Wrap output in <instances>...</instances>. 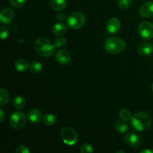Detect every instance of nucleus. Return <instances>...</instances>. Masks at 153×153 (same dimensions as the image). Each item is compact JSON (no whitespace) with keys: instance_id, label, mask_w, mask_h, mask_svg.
Listing matches in <instances>:
<instances>
[{"instance_id":"nucleus-17","label":"nucleus","mask_w":153,"mask_h":153,"mask_svg":"<svg viewBox=\"0 0 153 153\" xmlns=\"http://www.w3.org/2000/svg\"><path fill=\"white\" fill-rule=\"evenodd\" d=\"M50 4L53 10L61 11L67 7V1L66 0H51Z\"/></svg>"},{"instance_id":"nucleus-15","label":"nucleus","mask_w":153,"mask_h":153,"mask_svg":"<svg viewBox=\"0 0 153 153\" xmlns=\"http://www.w3.org/2000/svg\"><path fill=\"white\" fill-rule=\"evenodd\" d=\"M66 32H67V26L63 22H58L52 27V33L55 36L60 37L65 34Z\"/></svg>"},{"instance_id":"nucleus-9","label":"nucleus","mask_w":153,"mask_h":153,"mask_svg":"<svg viewBox=\"0 0 153 153\" xmlns=\"http://www.w3.org/2000/svg\"><path fill=\"white\" fill-rule=\"evenodd\" d=\"M55 58L59 64H62V65H67V64H70V62L71 61L72 56L70 52L67 49H60L57 52L56 55H55Z\"/></svg>"},{"instance_id":"nucleus-33","label":"nucleus","mask_w":153,"mask_h":153,"mask_svg":"<svg viewBox=\"0 0 153 153\" xmlns=\"http://www.w3.org/2000/svg\"><path fill=\"white\" fill-rule=\"evenodd\" d=\"M119 152H122V153H125L124 151H122V150H119V151H117V153H119Z\"/></svg>"},{"instance_id":"nucleus-7","label":"nucleus","mask_w":153,"mask_h":153,"mask_svg":"<svg viewBox=\"0 0 153 153\" xmlns=\"http://www.w3.org/2000/svg\"><path fill=\"white\" fill-rule=\"evenodd\" d=\"M138 33L144 40L153 38V24L149 21H143L138 26Z\"/></svg>"},{"instance_id":"nucleus-3","label":"nucleus","mask_w":153,"mask_h":153,"mask_svg":"<svg viewBox=\"0 0 153 153\" xmlns=\"http://www.w3.org/2000/svg\"><path fill=\"white\" fill-rule=\"evenodd\" d=\"M126 48V43L123 39L118 37H110L105 42V49L110 54H120Z\"/></svg>"},{"instance_id":"nucleus-13","label":"nucleus","mask_w":153,"mask_h":153,"mask_svg":"<svg viewBox=\"0 0 153 153\" xmlns=\"http://www.w3.org/2000/svg\"><path fill=\"white\" fill-rule=\"evenodd\" d=\"M140 14L145 18L153 16V1H147L142 4L140 8Z\"/></svg>"},{"instance_id":"nucleus-27","label":"nucleus","mask_w":153,"mask_h":153,"mask_svg":"<svg viewBox=\"0 0 153 153\" xmlns=\"http://www.w3.org/2000/svg\"><path fill=\"white\" fill-rule=\"evenodd\" d=\"M80 151L82 153H93L94 152V147L90 143H84L81 146Z\"/></svg>"},{"instance_id":"nucleus-34","label":"nucleus","mask_w":153,"mask_h":153,"mask_svg":"<svg viewBox=\"0 0 153 153\" xmlns=\"http://www.w3.org/2000/svg\"><path fill=\"white\" fill-rule=\"evenodd\" d=\"M152 91H153V83H152Z\"/></svg>"},{"instance_id":"nucleus-29","label":"nucleus","mask_w":153,"mask_h":153,"mask_svg":"<svg viewBox=\"0 0 153 153\" xmlns=\"http://www.w3.org/2000/svg\"><path fill=\"white\" fill-rule=\"evenodd\" d=\"M16 153H29L30 150L25 145H19L16 147V150H15Z\"/></svg>"},{"instance_id":"nucleus-14","label":"nucleus","mask_w":153,"mask_h":153,"mask_svg":"<svg viewBox=\"0 0 153 153\" xmlns=\"http://www.w3.org/2000/svg\"><path fill=\"white\" fill-rule=\"evenodd\" d=\"M153 52V46L150 43H143L139 46L137 52L141 56H148Z\"/></svg>"},{"instance_id":"nucleus-32","label":"nucleus","mask_w":153,"mask_h":153,"mask_svg":"<svg viewBox=\"0 0 153 153\" xmlns=\"http://www.w3.org/2000/svg\"><path fill=\"white\" fill-rule=\"evenodd\" d=\"M141 153H152V151L150 150V149H145V150H143L140 152Z\"/></svg>"},{"instance_id":"nucleus-10","label":"nucleus","mask_w":153,"mask_h":153,"mask_svg":"<svg viewBox=\"0 0 153 153\" xmlns=\"http://www.w3.org/2000/svg\"><path fill=\"white\" fill-rule=\"evenodd\" d=\"M124 140L128 146L133 148H139L142 143L140 137L137 134L133 132L126 134L124 137Z\"/></svg>"},{"instance_id":"nucleus-6","label":"nucleus","mask_w":153,"mask_h":153,"mask_svg":"<svg viewBox=\"0 0 153 153\" xmlns=\"http://www.w3.org/2000/svg\"><path fill=\"white\" fill-rule=\"evenodd\" d=\"M61 136L63 141L64 143L69 145V146H73L77 142L78 134L73 128L71 127L66 126L61 129Z\"/></svg>"},{"instance_id":"nucleus-21","label":"nucleus","mask_w":153,"mask_h":153,"mask_svg":"<svg viewBox=\"0 0 153 153\" xmlns=\"http://www.w3.org/2000/svg\"><path fill=\"white\" fill-rule=\"evenodd\" d=\"M119 117L123 121H124V122H128V121L131 120L133 116L131 112H130V111H128V109H122L120 111Z\"/></svg>"},{"instance_id":"nucleus-12","label":"nucleus","mask_w":153,"mask_h":153,"mask_svg":"<svg viewBox=\"0 0 153 153\" xmlns=\"http://www.w3.org/2000/svg\"><path fill=\"white\" fill-rule=\"evenodd\" d=\"M42 112L38 108H31L28 113V119L32 124H38L43 120Z\"/></svg>"},{"instance_id":"nucleus-5","label":"nucleus","mask_w":153,"mask_h":153,"mask_svg":"<svg viewBox=\"0 0 153 153\" xmlns=\"http://www.w3.org/2000/svg\"><path fill=\"white\" fill-rule=\"evenodd\" d=\"M10 125L13 129L20 130L25 127L27 123V118L22 111H14L10 117Z\"/></svg>"},{"instance_id":"nucleus-26","label":"nucleus","mask_w":153,"mask_h":153,"mask_svg":"<svg viewBox=\"0 0 153 153\" xmlns=\"http://www.w3.org/2000/svg\"><path fill=\"white\" fill-rule=\"evenodd\" d=\"M9 1H10V4L13 7L20 8L26 4L27 0H9Z\"/></svg>"},{"instance_id":"nucleus-25","label":"nucleus","mask_w":153,"mask_h":153,"mask_svg":"<svg viewBox=\"0 0 153 153\" xmlns=\"http://www.w3.org/2000/svg\"><path fill=\"white\" fill-rule=\"evenodd\" d=\"M54 44H55V47L57 48H63L66 46L67 44V40L66 38L63 37H59L58 38H56L54 42Z\"/></svg>"},{"instance_id":"nucleus-30","label":"nucleus","mask_w":153,"mask_h":153,"mask_svg":"<svg viewBox=\"0 0 153 153\" xmlns=\"http://www.w3.org/2000/svg\"><path fill=\"white\" fill-rule=\"evenodd\" d=\"M57 19L60 21V22H65L66 20H67V16L65 13H59L57 15Z\"/></svg>"},{"instance_id":"nucleus-24","label":"nucleus","mask_w":153,"mask_h":153,"mask_svg":"<svg viewBox=\"0 0 153 153\" xmlns=\"http://www.w3.org/2000/svg\"><path fill=\"white\" fill-rule=\"evenodd\" d=\"M132 4V0H119L118 5L122 10H126Z\"/></svg>"},{"instance_id":"nucleus-2","label":"nucleus","mask_w":153,"mask_h":153,"mask_svg":"<svg viewBox=\"0 0 153 153\" xmlns=\"http://www.w3.org/2000/svg\"><path fill=\"white\" fill-rule=\"evenodd\" d=\"M34 49L40 56L48 58L54 54L55 46L49 39L46 37H39L34 42Z\"/></svg>"},{"instance_id":"nucleus-4","label":"nucleus","mask_w":153,"mask_h":153,"mask_svg":"<svg viewBox=\"0 0 153 153\" xmlns=\"http://www.w3.org/2000/svg\"><path fill=\"white\" fill-rule=\"evenodd\" d=\"M85 16L80 11H75L68 16L67 20V25L72 29H79L85 23Z\"/></svg>"},{"instance_id":"nucleus-20","label":"nucleus","mask_w":153,"mask_h":153,"mask_svg":"<svg viewBox=\"0 0 153 153\" xmlns=\"http://www.w3.org/2000/svg\"><path fill=\"white\" fill-rule=\"evenodd\" d=\"M8 101V92L4 88H1L0 89V105H1V107H4L6 104H7Z\"/></svg>"},{"instance_id":"nucleus-23","label":"nucleus","mask_w":153,"mask_h":153,"mask_svg":"<svg viewBox=\"0 0 153 153\" xmlns=\"http://www.w3.org/2000/svg\"><path fill=\"white\" fill-rule=\"evenodd\" d=\"M115 129L120 133H125L128 130V126L125 122H117L114 126Z\"/></svg>"},{"instance_id":"nucleus-1","label":"nucleus","mask_w":153,"mask_h":153,"mask_svg":"<svg viewBox=\"0 0 153 153\" xmlns=\"http://www.w3.org/2000/svg\"><path fill=\"white\" fill-rule=\"evenodd\" d=\"M133 128L138 131H145L151 128L153 120L152 116L146 112H138L133 115L131 120Z\"/></svg>"},{"instance_id":"nucleus-16","label":"nucleus","mask_w":153,"mask_h":153,"mask_svg":"<svg viewBox=\"0 0 153 153\" xmlns=\"http://www.w3.org/2000/svg\"><path fill=\"white\" fill-rule=\"evenodd\" d=\"M29 64L26 60L23 58H19L15 61L14 67L17 71L19 72H25L29 68Z\"/></svg>"},{"instance_id":"nucleus-28","label":"nucleus","mask_w":153,"mask_h":153,"mask_svg":"<svg viewBox=\"0 0 153 153\" xmlns=\"http://www.w3.org/2000/svg\"><path fill=\"white\" fill-rule=\"evenodd\" d=\"M10 34V31L7 28L4 26L1 27V40H5L6 38H7V37L9 36Z\"/></svg>"},{"instance_id":"nucleus-11","label":"nucleus","mask_w":153,"mask_h":153,"mask_svg":"<svg viewBox=\"0 0 153 153\" xmlns=\"http://www.w3.org/2000/svg\"><path fill=\"white\" fill-rule=\"evenodd\" d=\"M120 20L117 17H111L106 24V29L110 34H116L120 30Z\"/></svg>"},{"instance_id":"nucleus-8","label":"nucleus","mask_w":153,"mask_h":153,"mask_svg":"<svg viewBox=\"0 0 153 153\" xmlns=\"http://www.w3.org/2000/svg\"><path fill=\"white\" fill-rule=\"evenodd\" d=\"M14 16V11L10 7H5L1 9V12H0V20H1V23L8 25V24L11 23Z\"/></svg>"},{"instance_id":"nucleus-31","label":"nucleus","mask_w":153,"mask_h":153,"mask_svg":"<svg viewBox=\"0 0 153 153\" xmlns=\"http://www.w3.org/2000/svg\"><path fill=\"white\" fill-rule=\"evenodd\" d=\"M5 117H6V114L5 113H4V111L3 110L2 108L0 109V123H2L3 122H4V120H5Z\"/></svg>"},{"instance_id":"nucleus-19","label":"nucleus","mask_w":153,"mask_h":153,"mask_svg":"<svg viewBox=\"0 0 153 153\" xmlns=\"http://www.w3.org/2000/svg\"><path fill=\"white\" fill-rule=\"evenodd\" d=\"M13 107L17 110H21L25 107V100L22 96H17L14 98L13 102Z\"/></svg>"},{"instance_id":"nucleus-18","label":"nucleus","mask_w":153,"mask_h":153,"mask_svg":"<svg viewBox=\"0 0 153 153\" xmlns=\"http://www.w3.org/2000/svg\"><path fill=\"white\" fill-rule=\"evenodd\" d=\"M56 117L55 115L52 114H47L44 115L43 117V120H42V122L44 125L48 126H53L54 124L56 123Z\"/></svg>"},{"instance_id":"nucleus-22","label":"nucleus","mask_w":153,"mask_h":153,"mask_svg":"<svg viewBox=\"0 0 153 153\" xmlns=\"http://www.w3.org/2000/svg\"><path fill=\"white\" fill-rule=\"evenodd\" d=\"M29 69L32 73H39L43 70V66L38 61H33L30 64Z\"/></svg>"}]
</instances>
